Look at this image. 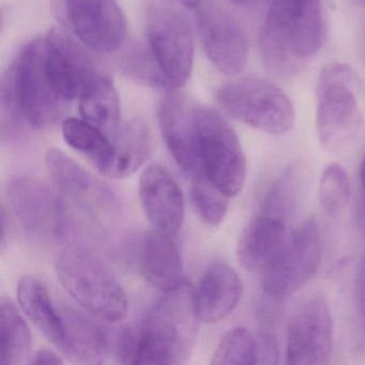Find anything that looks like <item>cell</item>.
Listing matches in <instances>:
<instances>
[{
	"label": "cell",
	"instance_id": "cell-13",
	"mask_svg": "<svg viewBox=\"0 0 365 365\" xmlns=\"http://www.w3.org/2000/svg\"><path fill=\"white\" fill-rule=\"evenodd\" d=\"M46 165L58 194L87 215L103 220L117 212L116 196L108 185L87 172L63 151L48 149Z\"/></svg>",
	"mask_w": 365,
	"mask_h": 365
},
{
	"label": "cell",
	"instance_id": "cell-36",
	"mask_svg": "<svg viewBox=\"0 0 365 365\" xmlns=\"http://www.w3.org/2000/svg\"><path fill=\"white\" fill-rule=\"evenodd\" d=\"M185 7L191 8V9H195L198 6L202 4V0H179Z\"/></svg>",
	"mask_w": 365,
	"mask_h": 365
},
{
	"label": "cell",
	"instance_id": "cell-29",
	"mask_svg": "<svg viewBox=\"0 0 365 365\" xmlns=\"http://www.w3.org/2000/svg\"><path fill=\"white\" fill-rule=\"evenodd\" d=\"M350 198V180L339 164H330L324 168L319 183V202L327 215L339 217Z\"/></svg>",
	"mask_w": 365,
	"mask_h": 365
},
{
	"label": "cell",
	"instance_id": "cell-38",
	"mask_svg": "<svg viewBox=\"0 0 365 365\" xmlns=\"http://www.w3.org/2000/svg\"><path fill=\"white\" fill-rule=\"evenodd\" d=\"M354 1L359 7L365 8V0H354Z\"/></svg>",
	"mask_w": 365,
	"mask_h": 365
},
{
	"label": "cell",
	"instance_id": "cell-27",
	"mask_svg": "<svg viewBox=\"0 0 365 365\" xmlns=\"http://www.w3.org/2000/svg\"><path fill=\"white\" fill-rule=\"evenodd\" d=\"M211 363L215 365L257 364V339L245 327L228 331L217 345Z\"/></svg>",
	"mask_w": 365,
	"mask_h": 365
},
{
	"label": "cell",
	"instance_id": "cell-1",
	"mask_svg": "<svg viewBox=\"0 0 365 365\" xmlns=\"http://www.w3.org/2000/svg\"><path fill=\"white\" fill-rule=\"evenodd\" d=\"M65 104L46 74L44 39L34 40L1 80V135L16 138L24 123L34 129L48 127L61 118Z\"/></svg>",
	"mask_w": 365,
	"mask_h": 365
},
{
	"label": "cell",
	"instance_id": "cell-2",
	"mask_svg": "<svg viewBox=\"0 0 365 365\" xmlns=\"http://www.w3.org/2000/svg\"><path fill=\"white\" fill-rule=\"evenodd\" d=\"M324 29L320 0H273L260 35L264 65L277 76L296 74L322 48Z\"/></svg>",
	"mask_w": 365,
	"mask_h": 365
},
{
	"label": "cell",
	"instance_id": "cell-12",
	"mask_svg": "<svg viewBox=\"0 0 365 365\" xmlns=\"http://www.w3.org/2000/svg\"><path fill=\"white\" fill-rule=\"evenodd\" d=\"M334 324L324 297L313 294L292 312L287 322L286 359L290 365H324L330 362Z\"/></svg>",
	"mask_w": 365,
	"mask_h": 365
},
{
	"label": "cell",
	"instance_id": "cell-35",
	"mask_svg": "<svg viewBox=\"0 0 365 365\" xmlns=\"http://www.w3.org/2000/svg\"><path fill=\"white\" fill-rule=\"evenodd\" d=\"M360 185L362 192H361V197L365 200V157L363 159L362 163H361L360 168Z\"/></svg>",
	"mask_w": 365,
	"mask_h": 365
},
{
	"label": "cell",
	"instance_id": "cell-11",
	"mask_svg": "<svg viewBox=\"0 0 365 365\" xmlns=\"http://www.w3.org/2000/svg\"><path fill=\"white\" fill-rule=\"evenodd\" d=\"M54 11L91 50L114 52L127 37V21L116 0H54Z\"/></svg>",
	"mask_w": 365,
	"mask_h": 365
},
{
	"label": "cell",
	"instance_id": "cell-14",
	"mask_svg": "<svg viewBox=\"0 0 365 365\" xmlns=\"http://www.w3.org/2000/svg\"><path fill=\"white\" fill-rule=\"evenodd\" d=\"M44 46L48 81L66 102L80 99L101 76L91 57L63 31H50Z\"/></svg>",
	"mask_w": 365,
	"mask_h": 365
},
{
	"label": "cell",
	"instance_id": "cell-8",
	"mask_svg": "<svg viewBox=\"0 0 365 365\" xmlns=\"http://www.w3.org/2000/svg\"><path fill=\"white\" fill-rule=\"evenodd\" d=\"M146 38L165 88L185 86L194 61L193 35L185 16L168 6H153L147 14Z\"/></svg>",
	"mask_w": 365,
	"mask_h": 365
},
{
	"label": "cell",
	"instance_id": "cell-37",
	"mask_svg": "<svg viewBox=\"0 0 365 365\" xmlns=\"http://www.w3.org/2000/svg\"><path fill=\"white\" fill-rule=\"evenodd\" d=\"M232 1L237 5H247V4L254 3L256 0H232Z\"/></svg>",
	"mask_w": 365,
	"mask_h": 365
},
{
	"label": "cell",
	"instance_id": "cell-3",
	"mask_svg": "<svg viewBox=\"0 0 365 365\" xmlns=\"http://www.w3.org/2000/svg\"><path fill=\"white\" fill-rule=\"evenodd\" d=\"M193 289L183 281L155 303L136 331L133 364H182L197 334Z\"/></svg>",
	"mask_w": 365,
	"mask_h": 365
},
{
	"label": "cell",
	"instance_id": "cell-7",
	"mask_svg": "<svg viewBox=\"0 0 365 365\" xmlns=\"http://www.w3.org/2000/svg\"><path fill=\"white\" fill-rule=\"evenodd\" d=\"M200 166L209 180L228 197L242 191L247 160L240 140L226 119L213 108L195 106Z\"/></svg>",
	"mask_w": 365,
	"mask_h": 365
},
{
	"label": "cell",
	"instance_id": "cell-6",
	"mask_svg": "<svg viewBox=\"0 0 365 365\" xmlns=\"http://www.w3.org/2000/svg\"><path fill=\"white\" fill-rule=\"evenodd\" d=\"M220 108L232 118L266 133L279 135L294 127V110L289 98L264 78H243L217 91Z\"/></svg>",
	"mask_w": 365,
	"mask_h": 365
},
{
	"label": "cell",
	"instance_id": "cell-19",
	"mask_svg": "<svg viewBox=\"0 0 365 365\" xmlns=\"http://www.w3.org/2000/svg\"><path fill=\"white\" fill-rule=\"evenodd\" d=\"M288 222L259 210L239 238L237 256L241 266L249 271H262L288 238Z\"/></svg>",
	"mask_w": 365,
	"mask_h": 365
},
{
	"label": "cell",
	"instance_id": "cell-15",
	"mask_svg": "<svg viewBox=\"0 0 365 365\" xmlns=\"http://www.w3.org/2000/svg\"><path fill=\"white\" fill-rule=\"evenodd\" d=\"M200 41L209 61L222 73L235 76L245 69L249 58V40L238 21L217 8L197 14Z\"/></svg>",
	"mask_w": 365,
	"mask_h": 365
},
{
	"label": "cell",
	"instance_id": "cell-4",
	"mask_svg": "<svg viewBox=\"0 0 365 365\" xmlns=\"http://www.w3.org/2000/svg\"><path fill=\"white\" fill-rule=\"evenodd\" d=\"M55 268L66 292L93 317L117 322L127 316L128 299L123 287L110 269L88 250L66 247Z\"/></svg>",
	"mask_w": 365,
	"mask_h": 365
},
{
	"label": "cell",
	"instance_id": "cell-5",
	"mask_svg": "<svg viewBox=\"0 0 365 365\" xmlns=\"http://www.w3.org/2000/svg\"><path fill=\"white\" fill-rule=\"evenodd\" d=\"M316 99L320 146L329 153L345 150L358 135L363 120L354 69L341 63L324 66L318 78Z\"/></svg>",
	"mask_w": 365,
	"mask_h": 365
},
{
	"label": "cell",
	"instance_id": "cell-24",
	"mask_svg": "<svg viewBox=\"0 0 365 365\" xmlns=\"http://www.w3.org/2000/svg\"><path fill=\"white\" fill-rule=\"evenodd\" d=\"M78 101L83 119L114 143L120 131V101L110 78L102 73Z\"/></svg>",
	"mask_w": 365,
	"mask_h": 365
},
{
	"label": "cell",
	"instance_id": "cell-26",
	"mask_svg": "<svg viewBox=\"0 0 365 365\" xmlns=\"http://www.w3.org/2000/svg\"><path fill=\"white\" fill-rule=\"evenodd\" d=\"M65 142L93 162L98 170H101L113 155L114 143L95 125L85 119L67 118L63 123Z\"/></svg>",
	"mask_w": 365,
	"mask_h": 365
},
{
	"label": "cell",
	"instance_id": "cell-9",
	"mask_svg": "<svg viewBox=\"0 0 365 365\" xmlns=\"http://www.w3.org/2000/svg\"><path fill=\"white\" fill-rule=\"evenodd\" d=\"M320 259L319 230L309 219L288 235L283 247L262 269V289L273 299L292 296L314 277Z\"/></svg>",
	"mask_w": 365,
	"mask_h": 365
},
{
	"label": "cell",
	"instance_id": "cell-17",
	"mask_svg": "<svg viewBox=\"0 0 365 365\" xmlns=\"http://www.w3.org/2000/svg\"><path fill=\"white\" fill-rule=\"evenodd\" d=\"M140 198L155 230L176 236L185 220V198L173 175L160 164L145 168L140 179Z\"/></svg>",
	"mask_w": 365,
	"mask_h": 365
},
{
	"label": "cell",
	"instance_id": "cell-30",
	"mask_svg": "<svg viewBox=\"0 0 365 365\" xmlns=\"http://www.w3.org/2000/svg\"><path fill=\"white\" fill-rule=\"evenodd\" d=\"M279 358V346L274 337L262 335L257 339V364H275Z\"/></svg>",
	"mask_w": 365,
	"mask_h": 365
},
{
	"label": "cell",
	"instance_id": "cell-23",
	"mask_svg": "<svg viewBox=\"0 0 365 365\" xmlns=\"http://www.w3.org/2000/svg\"><path fill=\"white\" fill-rule=\"evenodd\" d=\"M151 153V136L143 121L133 120L119 131L110 161L99 170L110 179H123L138 172Z\"/></svg>",
	"mask_w": 365,
	"mask_h": 365
},
{
	"label": "cell",
	"instance_id": "cell-32",
	"mask_svg": "<svg viewBox=\"0 0 365 365\" xmlns=\"http://www.w3.org/2000/svg\"><path fill=\"white\" fill-rule=\"evenodd\" d=\"M63 359L53 350L39 349L31 356L29 364H61Z\"/></svg>",
	"mask_w": 365,
	"mask_h": 365
},
{
	"label": "cell",
	"instance_id": "cell-21",
	"mask_svg": "<svg viewBox=\"0 0 365 365\" xmlns=\"http://www.w3.org/2000/svg\"><path fill=\"white\" fill-rule=\"evenodd\" d=\"M19 304L36 328L61 349L65 339L63 311L54 302L48 287L34 275H25L18 284Z\"/></svg>",
	"mask_w": 365,
	"mask_h": 365
},
{
	"label": "cell",
	"instance_id": "cell-33",
	"mask_svg": "<svg viewBox=\"0 0 365 365\" xmlns=\"http://www.w3.org/2000/svg\"><path fill=\"white\" fill-rule=\"evenodd\" d=\"M1 249L5 251L6 245H7V239L9 238L10 232H7V230H10V222L9 215L6 213L5 207L3 206L1 209Z\"/></svg>",
	"mask_w": 365,
	"mask_h": 365
},
{
	"label": "cell",
	"instance_id": "cell-34",
	"mask_svg": "<svg viewBox=\"0 0 365 365\" xmlns=\"http://www.w3.org/2000/svg\"><path fill=\"white\" fill-rule=\"evenodd\" d=\"M356 222H358L359 230L365 239V200L362 197L359 200L358 208H356Z\"/></svg>",
	"mask_w": 365,
	"mask_h": 365
},
{
	"label": "cell",
	"instance_id": "cell-18",
	"mask_svg": "<svg viewBox=\"0 0 365 365\" xmlns=\"http://www.w3.org/2000/svg\"><path fill=\"white\" fill-rule=\"evenodd\" d=\"M241 296L242 284L238 273L226 262H212L193 289L196 315L200 322L217 324L232 313Z\"/></svg>",
	"mask_w": 365,
	"mask_h": 365
},
{
	"label": "cell",
	"instance_id": "cell-20",
	"mask_svg": "<svg viewBox=\"0 0 365 365\" xmlns=\"http://www.w3.org/2000/svg\"><path fill=\"white\" fill-rule=\"evenodd\" d=\"M140 267L147 282L163 292L185 281L182 258L175 236L155 228L143 240Z\"/></svg>",
	"mask_w": 365,
	"mask_h": 365
},
{
	"label": "cell",
	"instance_id": "cell-16",
	"mask_svg": "<svg viewBox=\"0 0 365 365\" xmlns=\"http://www.w3.org/2000/svg\"><path fill=\"white\" fill-rule=\"evenodd\" d=\"M158 118L164 142L176 163L185 172H197L202 166L195 104L180 93H170L160 104Z\"/></svg>",
	"mask_w": 365,
	"mask_h": 365
},
{
	"label": "cell",
	"instance_id": "cell-25",
	"mask_svg": "<svg viewBox=\"0 0 365 365\" xmlns=\"http://www.w3.org/2000/svg\"><path fill=\"white\" fill-rule=\"evenodd\" d=\"M31 334L24 317L10 299L0 301V365L22 364L29 358Z\"/></svg>",
	"mask_w": 365,
	"mask_h": 365
},
{
	"label": "cell",
	"instance_id": "cell-10",
	"mask_svg": "<svg viewBox=\"0 0 365 365\" xmlns=\"http://www.w3.org/2000/svg\"><path fill=\"white\" fill-rule=\"evenodd\" d=\"M7 197L10 208L31 240L51 245L65 237V206L46 183L31 177H16L8 183Z\"/></svg>",
	"mask_w": 365,
	"mask_h": 365
},
{
	"label": "cell",
	"instance_id": "cell-22",
	"mask_svg": "<svg viewBox=\"0 0 365 365\" xmlns=\"http://www.w3.org/2000/svg\"><path fill=\"white\" fill-rule=\"evenodd\" d=\"M65 316V339L61 351L72 360L85 364H101L110 354V341L99 324L91 318L63 309Z\"/></svg>",
	"mask_w": 365,
	"mask_h": 365
},
{
	"label": "cell",
	"instance_id": "cell-28",
	"mask_svg": "<svg viewBox=\"0 0 365 365\" xmlns=\"http://www.w3.org/2000/svg\"><path fill=\"white\" fill-rule=\"evenodd\" d=\"M192 196L200 217L210 225L222 223L228 210V196L215 187L202 168L193 174Z\"/></svg>",
	"mask_w": 365,
	"mask_h": 365
},
{
	"label": "cell",
	"instance_id": "cell-31",
	"mask_svg": "<svg viewBox=\"0 0 365 365\" xmlns=\"http://www.w3.org/2000/svg\"><path fill=\"white\" fill-rule=\"evenodd\" d=\"M354 296H356V305L361 313L365 315V259L361 264L356 275V286H354Z\"/></svg>",
	"mask_w": 365,
	"mask_h": 365
}]
</instances>
